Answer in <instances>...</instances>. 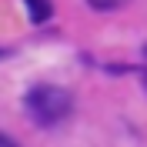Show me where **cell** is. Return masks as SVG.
Here are the masks:
<instances>
[{
	"label": "cell",
	"instance_id": "obj_2",
	"mask_svg": "<svg viewBox=\"0 0 147 147\" xmlns=\"http://www.w3.org/2000/svg\"><path fill=\"white\" fill-rule=\"evenodd\" d=\"M27 3V13L34 24H44V20H50V13H54V3L50 0H24Z\"/></svg>",
	"mask_w": 147,
	"mask_h": 147
},
{
	"label": "cell",
	"instance_id": "obj_3",
	"mask_svg": "<svg viewBox=\"0 0 147 147\" xmlns=\"http://www.w3.org/2000/svg\"><path fill=\"white\" fill-rule=\"evenodd\" d=\"M0 147H20V144H17V140H10L7 134H0Z\"/></svg>",
	"mask_w": 147,
	"mask_h": 147
},
{
	"label": "cell",
	"instance_id": "obj_4",
	"mask_svg": "<svg viewBox=\"0 0 147 147\" xmlns=\"http://www.w3.org/2000/svg\"><path fill=\"white\" fill-rule=\"evenodd\" d=\"M140 77H144V87H147V70H144V74H140Z\"/></svg>",
	"mask_w": 147,
	"mask_h": 147
},
{
	"label": "cell",
	"instance_id": "obj_1",
	"mask_svg": "<svg viewBox=\"0 0 147 147\" xmlns=\"http://www.w3.org/2000/svg\"><path fill=\"white\" fill-rule=\"evenodd\" d=\"M24 107H27L30 120L37 127H57L60 120L70 117L74 110V97L64 87H54V84H44V87H34L24 97Z\"/></svg>",
	"mask_w": 147,
	"mask_h": 147
}]
</instances>
